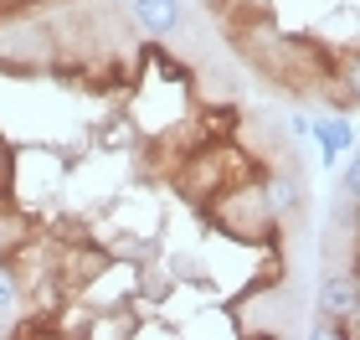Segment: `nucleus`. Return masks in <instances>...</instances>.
Listing matches in <instances>:
<instances>
[{
    "mask_svg": "<svg viewBox=\"0 0 360 340\" xmlns=\"http://www.w3.org/2000/svg\"><path fill=\"white\" fill-rule=\"evenodd\" d=\"M319 315L324 320H340L345 335H355V320H360V279L345 268V273H324L319 284Z\"/></svg>",
    "mask_w": 360,
    "mask_h": 340,
    "instance_id": "nucleus-1",
    "label": "nucleus"
},
{
    "mask_svg": "<svg viewBox=\"0 0 360 340\" xmlns=\"http://www.w3.org/2000/svg\"><path fill=\"white\" fill-rule=\"evenodd\" d=\"M129 11L144 37H175L180 26V0H129Z\"/></svg>",
    "mask_w": 360,
    "mask_h": 340,
    "instance_id": "nucleus-2",
    "label": "nucleus"
},
{
    "mask_svg": "<svg viewBox=\"0 0 360 340\" xmlns=\"http://www.w3.org/2000/svg\"><path fill=\"white\" fill-rule=\"evenodd\" d=\"M309 134L319 139V150H324V165H335L340 155L355 144V124L350 119H319V124H309Z\"/></svg>",
    "mask_w": 360,
    "mask_h": 340,
    "instance_id": "nucleus-3",
    "label": "nucleus"
},
{
    "mask_svg": "<svg viewBox=\"0 0 360 340\" xmlns=\"http://www.w3.org/2000/svg\"><path fill=\"white\" fill-rule=\"evenodd\" d=\"M268 206H273V212H293V206H299V181H293V175H288V181H278L268 191Z\"/></svg>",
    "mask_w": 360,
    "mask_h": 340,
    "instance_id": "nucleus-4",
    "label": "nucleus"
},
{
    "mask_svg": "<svg viewBox=\"0 0 360 340\" xmlns=\"http://www.w3.org/2000/svg\"><path fill=\"white\" fill-rule=\"evenodd\" d=\"M11 304H15V273L0 263V315H11Z\"/></svg>",
    "mask_w": 360,
    "mask_h": 340,
    "instance_id": "nucleus-5",
    "label": "nucleus"
},
{
    "mask_svg": "<svg viewBox=\"0 0 360 340\" xmlns=\"http://www.w3.org/2000/svg\"><path fill=\"white\" fill-rule=\"evenodd\" d=\"M201 6H206V11H221V6H226V0H201Z\"/></svg>",
    "mask_w": 360,
    "mask_h": 340,
    "instance_id": "nucleus-6",
    "label": "nucleus"
}]
</instances>
